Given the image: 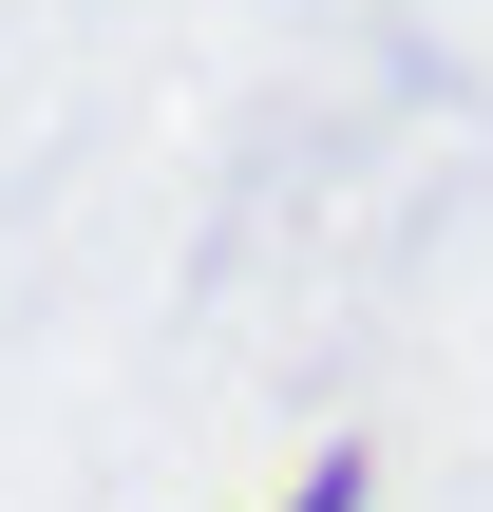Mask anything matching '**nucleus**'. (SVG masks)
<instances>
[{
    "mask_svg": "<svg viewBox=\"0 0 493 512\" xmlns=\"http://www.w3.org/2000/svg\"><path fill=\"white\" fill-rule=\"evenodd\" d=\"M361 494H380L361 456H304V475H285V494H266V512H361Z\"/></svg>",
    "mask_w": 493,
    "mask_h": 512,
    "instance_id": "1",
    "label": "nucleus"
}]
</instances>
